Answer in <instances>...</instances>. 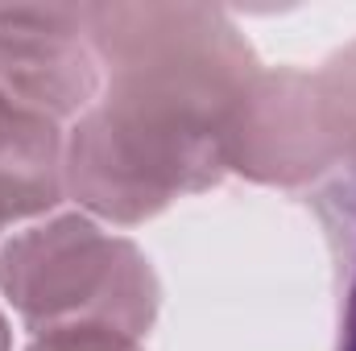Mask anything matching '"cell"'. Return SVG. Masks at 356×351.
I'll return each mask as SVG.
<instances>
[{"label":"cell","mask_w":356,"mask_h":351,"mask_svg":"<svg viewBox=\"0 0 356 351\" xmlns=\"http://www.w3.org/2000/svg\"><path fill=\"white\" fill-rule=\"evenodd\" d=\"M104 95L67 145V190L112 223H141L228 174V124L261 75L224 8L91 4Z\"/></svg>","instance_id":"6da1fadb"},{"label":"cell","mask_w":356,"mask_h":351,"mask_svg":"<svg viewBox=\"0 0 356 351\" xmlns=\"http://www.w3.org/2000/svg\"><path fill=\"white\" fill-rule=\"evenodd\" d=\"M0 289L42 335L63 327H108L141 339L158 314V277L137 244L63 215L4 244Z\"/></svg>","instance_id":"7a4b0ae2"},{"label":"cell","mask_w":356,"mask_h":351,"mask_svg":"<svg viewBox=\"0 0 356 351\" xmlns=\"http://www.w3.org/2000/svg\"><path fill=\"white\" fill-rule=\"evenodd\" d=\"M99 91L91 4L0 8V99L17 112L63 120Z\"/></svg>","instance_id":"3957f363"},{"label":"cell","mask_w":356,"mask_h":351,"mask_svg":"<svg viewBox=\"0 0 356 351\" xmlns=\"http://www.w3.org/2000/svg\"><path fill=\"white\" fill-rule=\"evenodd\" d=\"M336 162L315 75L294 67L261 71L228 124L224 166L269 186H302Z\"/></svg>","instance_id":"277c9868"},{"label":"cell","mask_w":356,"mask_h":351,"mask_svg":"<svg viewBox=\"0 0 356 351\" xmlns=\"http://www.w3.org/2000/svg\"><path fill=\"white\" fill-rule=\"evenodd\" d=\"M67 190V149L54 120L0 99V232L58 207Z\"/></svg>","instance_id":"5b68a950"},{"label":"cell","mask_w":356,"mask_h":351,"mask_svg":"<svg viewBox=\"0 0 356 351\" xmlns=\"http://www.w3.org/2000/svg\"><path fill=\"white\" fill-rule=\"evenodd\" d=\"M311 203L327 232L336 277H340V348L336 351H356V174L323 186Z\"/></svg>","instance_id":"8992f818"},{"label":"cell","mask_w":356,"mask_h":351,"mask_svg":"<svg viewBox=\"0 0 356 351\" xmlns=\"http://www.w3.org/2000/svg\"><path fill=\"white\" fill-rule=\"evenodd\" d=\"M315 87H319V108H323V124L336 145V157L356 170V42L323 62V71L315 75Z\"/></svg>","instance_id":"52a82bcc"},{"label":"cell","mask_w":356,"mask_h":351,"mask_svg":"<svg viewBox=\"0 0 356 351\" xmlns=\"http://www.w3.org/2000/svg\"><path fill=\"white\" fill-rule=\"evenodd\" d=\"M29 351H141V343L108 327H63V331H42Z\"/></svg>","instance_id":"ba28073f"},{"label":"cell","mask_w":356,"mask_h":351,"mask_svg":"<svg viewBox=\"0 0 356 351\" xmlns=\"http://www.w3.org/2000/svg\"><path fill=\"white\" fill-rule=\"evenodd\" d=\"M0 351H8V327H4V318H0Z\"/></svg>","instance_id":"9c48e42d"}]
</instances>
